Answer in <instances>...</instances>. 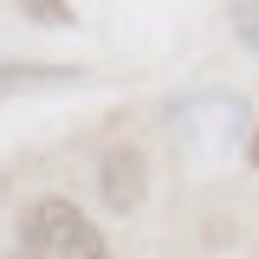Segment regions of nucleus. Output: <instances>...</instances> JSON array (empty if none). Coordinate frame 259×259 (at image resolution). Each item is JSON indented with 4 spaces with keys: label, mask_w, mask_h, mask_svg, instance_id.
Here are the masks:
<instances>
[{
    "label": "nucleus",
    "mask_w": 259,
    "mask_h": 259,
    "mask_svg": "<svg viewBox=\"0 0 259 259\" xmlns=\"http://www.w3.org/2000/svg\"><path fill=\"white\" fill-rule=\"evenodd\" d=\"M20 246L26 253H52V259H78V253H104V233H97L71 201H32V214L20 221Z\"/></svg>",
    "instance_id": "nucleus-1"
},
{
    "label": "nucleus",
    "mask_w": 259,
    "mask_h": 259,
    "mask_svg": "<svg viewBox=\"0 0 259 259\" xmlns=\"http://www.w3.org/2000/svg\"><path fill=\"white\" fill-rule=\"evenodd\" d=\"M97 182H104V201L130 214V207L143 201V156H136V149H110V156H104V175H97Z\"/></svg>",
    "instance_id": "nucleus-2"
},
{
    "label": "nucleus",
    "mask_w": 259,
    "mask_h": 259,
    "mask_svg": "<svg viewBox=\"0 0 259 259\" xmlns=\"http://www.w3.org/2000/svg\"><path fill=\"white\" fill-rule=\"evenodd\" d=\"M233 32L246 39V52H259V0H233Z\"/></svg>",
    "instance_id": "nucleus-3"
},
{
    "label": "nucleus",
    "mask_w": 259,
    "mask_h": 259,
    "mask_svg": "<svg viewBox=\"0 0 259 259\" xmlns=\"http://www.w3.org/2000/svg\"><path fill=\"white\" fill-rule=\"evenodd\" d=\"M20 13H32V20H46V26H71V7H59V0H13Z\"/></svg>",
    "instance_id": "nucleus-4"
},
{
    "label": "nucleus",
    "mask_w": 259,
    "mask_h": 259,
    "mask_svg": "<svg viewBox=\"0 0 259 259\" xmlns=\"http://www.w3.org/2000/svg\"><path fill=\"white\" fill-rule=\"evenodd\" d=\"M246 156H253V168H259V123H253V143H246Z\"/></svg>",
    "instance_id": "nucleus-5"
}]
</instances>
